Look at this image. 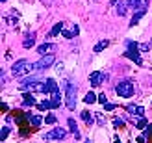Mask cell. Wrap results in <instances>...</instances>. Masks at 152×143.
<instances>
[{
  "mask_svg": "<svg viewBox=\"0 0 152 143\" xmlns=\"http://www.w3.org/2000/svg\"><path fill=\"white\" fill-rule=\"evenodd\" d=\"M34 71V65L26 62V59H19V62H15L11 65V73H13V76H24V74L28 73H32Z\"/></svg>",
  "mask_w": 152,
  "mask_h": 143,
  "instance_id": "1",
  "label": "cell"
},
{
  "mask_svg": "<svg viewBox=\"0 0 152 143\" xmlns=\"http://www.w3.org/2000/svg\"><path fill=\"white\" fill-rule=\"evenodd\" d=\"M115 91H117L119 97H123V99H130V97H134V84L130 80H123L115 86Z\"/></svg>",
  "mask_w": 152,
  "mask_h": 143,
  "instance_id": "2",
  "label": "cell"
},
{
  "mask_svg": "<svg viewBox=\"0 0 152 143\" xmlns=\"http://www.w3.org/2000/svg\"><path fill=\"white\" fill-rule=\"evenodd\" d=\"M67 95H65V104L69 110H74L76 106V86H72L71 82H67Z\"/></svg>",
  "mask_w": 152,
  "mask_h": 143,
  "instance_id": "3",
  "label": "cell"
},
{
  "mask_svg": "<svg viewBox=\"0 0 152 143\" xmlns=\"http://www.w3.org/2000/svg\"><path fill=\"white\" fill-rule=\"evenodd\" d=\"M54 56L52 54H48V56H43L37 63H34V71H45V69H48V67L54 63Z\"/></svg>",
  "mask_w": 152,
  "mask_h": 143,
  "instance_id": "4",
  "label": "cell"
},
{
  "mask_svg": "<svg viewBox=\"0 0 152 143\" xmlns=\"http://www.w3.org/2000/svg\"><path fill=\"white\" fill-rule=\"evenodd\" d=\"M65 136H67V130L56 126L54 130H50V132L45 134V139H65Z\"/></svg>",
  "mask_w": 152,
  "mask_h": 143,
  "instance_id": "5",
  "label": "cell"
},
{
  "mask_svg": "<svg viewBox=\"0 0 152 143\" xmlns=\"http://www.w3.org/2000/svg\"><path fill=\"white\" fill-rule=\"evenodd\" d=\"M126 6L134 11H139V10H147L148 6V0H126Z\"/></svg>",
  "mask_w": 152,
  "mask_h": 143,
  "instance_id": "6",
  "label": "cell"
},
{
  "mask_svg": "<svg viewBox=\"0 0 152 143\" xmlns=\"http://www.w3.org/2000/svg\"><path fill=\"white\" fill-rule=\"evenodd\" d=\"M22 89H26V91H30V93H45V84L41 80H37V82H32V84L24 86Z\"/></svg>",
  "mask_w": 152,
  "mask_h": 143,
  "instance_id": "7",
  "label": "cell"
},
{
  "mask_svg": "<svg viewBox=\"0 0 152 143\" xmlns=\"http://www.w3.org/2000/svg\"><path fill=\"white\" fill-rule=\"evenodd\" d=\"M102 80H104V73H100V71L91 73V76H89V82H91V86H93V87H98V86L102 84Z\"/></svg>",
  "mask_w": 152,
  "mask_h": 143,
  "instance_id": "8",
  "label": "cell"
},
{
  "mask_svg": "<svg viewBox=\"0 0 152 143\" xmlns=\"http://www.w3.org/2000/svg\"><path fill=\"white\" fill-rule=\"evenodd\" d=\"M45 93H58V82L54 78H47V82H45Z\"/></svg>",
  "mask_w": 152,
  "mask_h": 143,
  "instance_id": "9",
  "label": "cell"
},
{
  "mask_svg": "<svg viewBox=\"0 0 152 143\" xmlns=\"http://www.w3.org/2000/svg\"><path fill=\"white\" fill-rule=\"evenodd\" d=\"M126 111H128V114H132V115H139V117L145 115V108H143V106H135V104H128Z\"/></svg>",
  "mask_w": 152,
  "mask_h": 143,
  "instance_id": "10",
  "label": "cell"
},
{
  "mask_svg": "<svg viewBox=\"0 0 152 143\" xmlns=\"http://www.w3.org/2000/svg\"><path fill=\"white\" fill-rule=\"evenodd\" d=\"M54 48H56V47H54L52 43H43V45H39V47H37V52H39L41 56H48Z\"/></svg>",
  "mask_w": 152,
  "mask_h": 143,
  "instance_id": "11",
  "label": "cell"
},
{
  "mask_svg": "<svg viewBox=\"0 0 152 143\" xmlns=\"http://www.w3.org/2000/svg\"><path fill=\"white\" fill-rule=\"evenodd\" d=\"M124 58H128V59H134L137 65H143V59H141V56H139V52L137 50H126L124 52Z\"/></svg>",
  "mask_w": 152,
  "mask_h": 143,
  "instance_id": "12",
  "label": "cell"
},
{
  "mask_svg": "<svg viewBox=\"0 0 152 143\" xmlns=\"http://www.w3.org/2000/svg\"><path fill=\"white\" fill-rule=\"evenodd\" d=\"M59 32H63V22H61V21H59V22H56V24L52 26V30L48 32V35H50V37H56Z\"/></svg>",
  "mask_w": 152,
  "mask_h": 143,
  "instance_id": "13",
  "label": "cell"
},
{
  "mask_svg": "<svg viewBox=\"0 0 152 143\" xmlns=\"http://www.w3.org/2000/svg\"><path fill=\"white\" fill-rule=\"evenodd\" d=\"M22 102H24V106H34V104H37L35 97L30 95V93H24V95H22Z\"/></svg>",
  "mask_w": 152,
  "mask_h": 143,
  "instance_id": "14",
  "label": "cell"
},
{
  "mask_svg": "<svg viewBox=\"0 0 152 143\" xmlns=\"http://www.w3.org/2000/svg\"><path fill=\"white\" fill-rule=\"evenodd\" d=\"M145 13H147V10H139V11H135V15H134V17H132V21H130V28H134L135 24H137V22H139V19H141Z\"/></svg>",
  "mask_w": 152,
  "mask_h": 143,
  "instance_id": "15",
  "label": "cell"
},
{
  "mask_svg": "<svg viewBox=\"0 0 152 143\" xmlns=\"http://www.w3.org/2000/svg\"><path fill=\"white\" fill-rule=\"evenodd\" d=\"M69 130L74 134V138L76 139H80V132H78V125H76L74 119H69Z\"/></svg>",
  "mask_w": 152,
  "mask_h": 143,
  "instance_id": "16",
  "label": "cell"
},
{
  "mask_svg": "<svg viewBox=\"0 0 152 143\" xmlns=\"http://www.w3.org/2000/svg\"><path fill=\"white\" fill-rule=\"evenodd\" d=\"M96 100H98V97H96L93 91H89L86 97H83V102H86V104H95Z\"/></svg>",
  "mask_w": 152,
  "mask_h": 143,
  "instance_id": "17",
  "label": "cell"
},
{
  "mask_svg": "<svg viewBox=\"0 0 152 143\" xmlns=\"http://www.w3.org/2000/svg\"><path fill=\"white\" fill-rule=\"evenodd\" d=\"M34 43H35V34H30L26 39H24V43H22V47L30 48V47H34Z\"/></svg>",
  "mask_w": 152,
  "mask_h": 143,
  "instance_id": "18",
  "label": "cell"
},
{
  "mask_svg": "<svg viewBox=\"0 0 152 143\" xmlns=\"http://www.w3.org/2000/svg\"><path fill=\"white\" fill-rule=\"evenodd\" d=\"M74 35H78V26H74L72 30H63V37H67V39H72Z\"/></svg>",
  "mask_w": 152,
  "mask_h": 143,
  "instance_id": "19",
  "label": "cell"
},
{
  "mask_svg": "<svg viewBox=\"0 0 152 143\" xmlns=\"http://www.w3.org/2000/svg\"><path fill=\"white\" fill-rule=\"evenodd\" d=\"M59 104H61V95H59V91H58V93L52 95V106H54V110L59 108Z\"/></svg>",
  "mask_w": 152,
  "mask_h": 143,
  "instance_id": "20",
  "label": "cell"
},
{
  "mask_svg": "<svg viewBox=\"0 0 152 143\" xmlns=\"http://www.w3.org/2000/svg\"><path fill=\"white\" fill-rule=\"evenodd\" d=\"M108 45H110V41H106V39H104V41H98V43L95 45V52H102L106 47H108Z\"/></svg>",
  "mask_w": 152,
  "mask_h": 143,
  "instance_id": "21",
  "label": "cell"
},
{
  "mask_svg": "<svg viewBox=\"0 0 152 143\" xmlns=\"http://www.w3.org/2000/svg\"><path fill=\"white\" fill-rule=\"evenodd\" d=\"M39 106V110H54V106H52V100H43L37 104Z\"/></svg>",
  "mask_w": 152,
  "mask_h": 143,
  "instance_id": "22",
  "label": "cell"
},
{
  "mask_svg": "<svg viewBox=\"0 0 152 143\" xmlns=\"http://www.w3.org/2000/svg\"><path fill=\"white\" fill-rule=\"evenodd\" d=\"M82 119L87 123V126H89V125H93V117H91L89 111H82Z\"/></svg>",
  "mask_w": 152,
  "mask_h": 143,
  "instance_id": "23",
  "label": "cell"
},
{
  "mask_svg": "<svg viewBox=\"0 0 152 143\" xmlns=\"http://www.w3.org/2000/svg\"><path fill=\"white\" fill-rule=\"evenodd\" d=\"M126 11H128V6H126V4H119V6H117V13L121 15V17H123V15H126Z\"/></svg>",
  "mask_w": 152,
  "mask_h": 143,
  "instance_id": "24",
  "label": "cell"
},
{
  "mask_svg": "<svg viewBox=\"0 0 152 143\" xmlns=\"http://www.w3.org/2000/svg\"><path fill=\"white\" fill-rule=\"evenodd\" d=\"M147 125H148V123H147V121H145V119H143V117H141V119H139V121H137V123H135V128H139V130H143V128H147Z\"/></svg>",
  "mask_w": 152,
  "mask_h": 143,
  "instance_id": "25",
  "label": "cell"
},
{
  "mask_svg": "<svg viewBox=\"0 0 152 143\" xmlns=\"http://www.w3.org/2000/svg\"><path fill=\"white\" fill-rule=\"evenodd\" d=\"M7 134H10V126H4L2 128V134H0V141H4L7 138Z\"/></svg>",
  "mask_w": 152,
  "mask_h": 143,
  "instance_id": "26",
  "label": "cell"
},
{
  "mask_svg": "<svg viewBox=\"0 0 152 143\" xmlns=\"http://www.w3.org/2000/svg\"><path fill=\"white\" fill-rule=\"evenodd\" d=\"M45 123H47V125H54L56 123V115H47V117H45Z\"/></svg>",
  "mask_w": 152,
  "mask_h": 143,
  "instance_id": "27",
  "label": "cell"
},
{
  "mask_svg": "<svg viewBox=\"0 0 152 143\" xmlns=\"http://www.w3.org/2000/svg\"><path fill=\"white\" fill-rule=\"evenodd\" d=\"M98 102H100L102 106H104V104H108V97H106L104 93H102V95H98Z\"/></svg>",
  "mask_w": 152,
  "mask_h": 143,
  "instance_id": "28",
  "label": "cell"
},
{
  "mask_svg": "<svg viewBox=\"0 0 152 143\" xmlns=\"http://www.w3.org/2000/svg\"><path fill=\"white\" fill-rule=\"evenodd\" d=\"M137 47H139V45L135 43V41H128V50H135Z\"/></svg>",
  "mask_w": 152,
  "mask_h": 143,
  "instance_id": "29",
  "label": "cell"
},
{
  "mask_svg": "<svg viewBox=\"0 0 152 143\" xmlns=\"http://www.w3.org/2000/svg\"><path fill=\"white\" fill-rule=\"evenodd\" d=\"M115 108H117L115 104H110V102H108V104H104V110H106V111H113Z\"/></svg>",
  "mask_w": 152,
  "mask_h": 143,
  "instance_id": "30",
  "label": "cell"
},
{
  "mask_svg": "<svg viewBox=\"0 0 152 143\" xmlns=\"http://www.w3.org/2000/svg\"><path fill=\"white\" fill-rule=\"evenodd\" d=\"M32 123H34V125H41V123H43V119H41L39 115H34V117H32Z\"/></svg>",
  "mask_w": 152,
  "mask_h": 143,
  "instance_id": "31",
  "label": "cell"
},
{
  "mask_svg": "<svg viewBox=\"0 0 152 143\" xmlns=\"http://www.w3.org/2000/svg\"><path fill=\"white\" fill-rule=\"evenodd\" d=\"M113 125H115V126H123L124 123H123V119H113Z\"/></svg>",
  "mask_w": 152,
  "mask_h": 143,
  "instance_id": "32",
  "label": "cell"
},
{
  "mask_svg": "<svg viewBox=\"0 0 152 143\" xmlns=\"http://www.w3.org/2000/svg\"><path fill=\"white\" fill-rule=\"evenodd\" d=\"M135 139H137V143H143V141H145V136H139V138H135Z\"/></svg>",
  "mask_w": 152,
  "mask_h": 143,
  "instance_id": "33",
  "label": "cell"
},
{
  "mask_svg": "<svg viewBox=\"0 0 152 143\" xmlns=\"http://www.w3.org/2000/svg\"><path fill=\"white\" fill-rule=\"evenodd\" d=\"M115 143H121V141H119V139H117V138H115Z\"/></svg>",
  "mask_w": 152,
  "mask_h": 143,
  "instance_id": "34",
  "label": "cell"
},
{
  "mask_svg": "<svg viewBox=\"0 0 152 143\" xmlns=\"http://www.w3.org/2000/svg\"><path fill=\"white\" fill-rule=\"evenodd\" d=\"M0 2H7V0H0Z\"/></svg>",
  "mask_w": 152,
  "mask_h": 143,
  "instance_id": "35",
  "label": "cell"
}]
</instances>
